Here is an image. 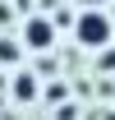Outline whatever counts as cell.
<instances>
[{
  "mask_svg": "<svg viewBox=\"0 0 115 120\" xmlns=\"http://www.w3.org/2000/svg\"><path fill=\"white\" fill-rule=\"evenodd\" d=\"M74 32H78L83 46H106L111 42V19L101 14V9H83V19L74 23Z\"/></svg>",
  "mask_w": 115,
  "mask_h": 120,
  "instance_id": "cell-1",
  "label": "cell"
},
{
  "mask_svg": "<svg viewBox=\"0 0 115 120\" xmlns=\"http://www.w3.org/2000/svg\"><path fill=\"white\" fill-rule=\"evenodd\" d=\"M51 37H55L51 19H28V23H23V42L37 46V51H42V46H51Z\"/></svg>",
  "mask_w": 115,
  "mask_h": 120,
  "instance_id": "cell-2",
  "label": "cell"
},
{
  "mask_svg": "<svg viewBox=\"0 0 115 120\" xmlns=\"http://www.w3.org/2000/svg\"><path fill=\"white\" fill-rule=\"evenodd\" d=\"M18 60V46L14 42H0V65H14Z\"/></svg>",
  "mask_w": 115,
  "mask_h": 120,
  "instance_id": "cell-3",
  "label": "cell"
},
{
  "mask_svg": "<svg viewBox=\"0 0 115 120\" xmlns=\"http://www.w3.org/2000/svg\"><path fill=\"white\" fill-rule=\"evenodd\" d=\"M87 5H92V9H97V5H101V0H87Z\"/></svg>",
  "mask_w": 115,
  "mask_h": 120,
  "instance_id": "cell-4",
  "label": "cell"
}]
</instances>
